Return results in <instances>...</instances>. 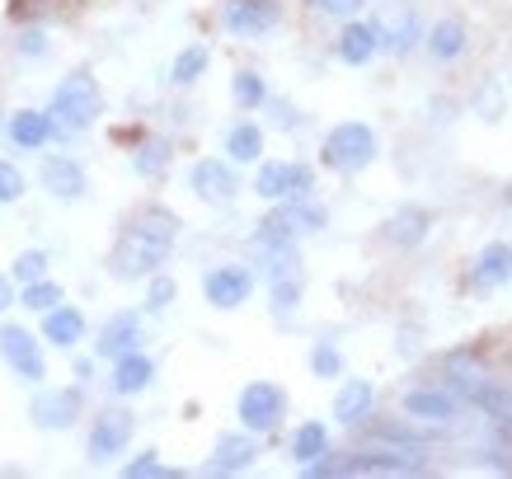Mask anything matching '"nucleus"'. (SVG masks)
Returning a JSON list of instances; mask_svg holds the SVG:
<instances>
[{
  "instance_id": "obj_4",
  "label": "nucleus",
  "mask_w": 512,
  "mask_h": 479,
  "mask_svg": "<svg viewBox=\"0 0 512 479\" xmlns=\"http://www.w3.org/2000/svg\"><path fill=\"white\" fill-rule=\"evenodd\" d=\"M245 263L268 282L301 278V240H292V235L273 231L268 221H259L245 240Z\"/></svg>"
},
{
  "instance_id": "obj_26",
  "label": "nucleus",
  "mask_w": 512,
  "mask_h": 479,
  "mask_svg": "<svg viewBox=\"0 0 512 479\" xmlns=\"http://www.w3.org/2000/svg\"><path fill=\"white\" fill-rule=\"evenodd\" d=\"M512 282V245L508 240H489L470 263V287L475 292H498Z\"/></svg>"
},
{
  "instance_id": "obj_32",
  "label": "nucleus",
  "mask_w": 512,
  "mask_h": 479,
  "mask_svg": "<svg viewBox=\"0 0 512 479\" xmlns=\"http://www.w3.org/2000/svg\"><path fill=\"white\" fill-rule=\"evenodd\" d=\"M268 80L254 71V66H240V71H231V99H235V109H245V113H254V109H264L268 104Z\"/></svg>"
},
{
  "instance_id": "obj_10",
  "label": "nucleus",
  "mask_w": 512,
  "mask_h": 479,
  "mask_svg": "<svg viewBox=\"0 0 512 479\" xmlns=\"http://www.w3.org/2000/svg\"><path fill=\"white\" fill-rule=\"evenodd\" d=\"M0 362L15 371L19 381H29V386H43L47 381L43 339H38L29 325H15V320H5V325H0Z\"/></svg>"
},
{
  "instance_id": "obj_39",
  "label": "nucleus",
  "mask_w": 512,
  "mask_h": 479,
  "mask_svg": "<svg viewBox=\"0 0 512 479\" xmlns=\"http://www.w3.org/2000/svg\"><path fill=\"white\" fill-rule=\"evenodd\" d=\"M24 193H29L24 170H19L15 160H5V155H0V207H15V202H24Z\"/></svg>"
},
{
  "instance_id": "obj_24",
  "label": "nucleus",
  "mask_w": 512,
  "mask_h": 479,
  "mask_svg": "<svg viewBox=\"0 0 512 479\" xmlns=\"http://www.w3.org/2000/svg\"><path fill=\"white\" fill-rule=\"evenodd\" d=\"M466 409H475L480 414V423H484V433H494V437H503V442H512V386L508 381H484L480 386V395L466 404Z\"/></svg>"
},
{
  "instance_id": "obj_19",
  "label": "nucleus",
  "mask_w": 512,
  "mask_h": 479,
  "mask_svg": "<svg viewBox=\"0 0 512 479\" xmlns=\"http://www.w3.org/2000/svg\"><path fill=\"white\" fill-rule=\"evenodd\" d=\"M151 381H156V357L132 348V353H123V357H113L109 362V381H104V390H109L113 400H137L141 390H151Z\"/></svg>"
},
{
  "instance_id": "obj_36",
  "label": "nucleus",
  "mask_w": 512,
  "mask_h": 479,
  "mask_svg": "<svg viewBox=\"0 0 512 479\" xmlns=\"http://www.w3.org/2000/svg\"><path fill=\"white\" fill-rule=\"evenodd\" d=\"M47 268H52V254H47V249H19L15 263H10L5 273H10V278H15L19 287H24V282L47 278Z\"/></svg>"
},
{
  "instance_id": "obj_38",
  "label": "nucleus",
  "mask_w": 512,
  "mask_h": 479,
  "mask_svg": "<svg viewBox=\"0 0 512 479\" xmlns=\"http://www.w3.org/2000/svg\"><path fill=\"white\" fill-rule=\"evenodd\" d=\"M174 301H179V282H174L165 268L151 273V278H146V301H141V306L151 310V315H160V310H170Z\"/></svg>"
},
{
  "instance_id": "obj_35",
  "label": "nucleus",
  "mask_w": 512,
  "mask_h": 479,
  "mask_svg": "<svg viewBox=\"0 0 512 479\" xmlns=\"http://www.w3.org/2000/svg\"><path fill=\"white\" fill-rule=\"evenodd\" d=\"M470 109H475V118H484V123H498V118L508 113V90H503V80H480V90L470 94Z\"/></svg>"
},
{
  "instance_id": "obj_8",
  "label": "nucleus",
  "mask_w": 512,
  "mask_h": 479,
  "mask_svg": "<svg viewBox=\"0 0 512 479\" xmlns=\"http://www.w3.org/2000/svg\"><path fill=\"white\" fill-rule=\"evenodd\" d=\"M254 287H259V273H254L245 259L212 263V268L202 273V301H207L212 310H240V306H249Z\"/></svg>"
},
{
  "instance_id": "obj_13",
  "label": "nucleus",
  "mask_w": 512,
  "mask_h": 479,
  "mask_svg": "<svg viewBox=\"0 0 512 479\" xmlns=\"http://www.w3.org/2000/svg\"><path fill=\"white\" fill-rule=\"evenodd\" d=\"M264 456V437L249 433V428H235V433H221L212 442V456L202 465V475H245L254 470Z\"/></svg>"
},
{
  "instance_id": "obj_22",
  "label": "nucleus",
  "mask_w": 512,
  "mask_h": 479,
  "mask_svg": "<svg viewBox=\"0 0 512 479\" xmlns=\"http://www.w3.org/2000/svg\"><path fill=\"white\" fill-rule=\"evenodd\" d=\"M334 57H339L343 66H372L376 57H381V38H376V24L372 19H343L339 33H334Z\"/></svg>"
},
{
  "instance_id": "obj_42",
  "label": "nucleus",
  "mask_w": 512,
  "mask_h": 479,
  "mask_svg": "<svg viewBox=\"0 0 512 479\" xmlns=\"http://www.w3.org/2000/svg\"><path fill=\"white\" fill-rule=\"evenodd\" d=\"M306 5H311L315 15L320 19H353V15H362V10H367V0H306Z\"/></svg>"
},
{
  "instance_id": "obj_17",
  "label": "nucleus",
  "mask_w": 512,
  "mask_h": 479,
  "mask_svg": "<svg viewBox=\"0 0 512 479\" xmlns=\"http://www.w3.org/2000/svg\"><path fill=\"white\" fill-rule=\"evenodd\" d=\"M38 184H43L47 198H57V202H80L90 193L85 165H80L76 155H38Z\"/></svg>"
},
{
  "instance_id": "obj_44",
  "label": "nucleus",
  "mask_w": 512,
  "mask_h": 479,
  "mask_svg": "<svg viewBox=\"0 0 512 479\" xmlns=\"http://www.w3.org/2000/svg\"><path fill=\"white\" fill-rule=\"evenodd\" d=\"M47 0H10V15L15 19H43Z\"/></svg>"
},
{
  "instance_id": "obj_33",
  "label": "nucleus",
  "mask_w": 512,
  "mask_h": 479,
  "mask_svg": "<svg viewBox=\"0 0 512 479\" xmlns=\"http://www.w3.org/2000/svg\"><path fill=\"white\" fill-rule=\"evenodd\" d=\"M47 52H52V33H47L43 19H24L15 33V57L19 62H43Z\"/></svg>"
},
{
  "instance_id": "obj_7",
  "label": "nucleus",
  "mask_w": 512,
  "mask_h": 479,
  "mask_svg": "<svg viewBox=\"0 0 512 479\" xmlns=\"http://www.w3.org/2000/svg\"><path fill=\"white\" fill-rule=\"evenodd\" d=\"M254 198H264L268 207L287 198H306L315 193V170L306 160H259L254 165Z\"/></svg>"
},
{
  "instance_id": "obj_31",
  "label": "nucleus",
  "mask_w": 512,
  "mask_h": 479,
  "mask_svg": "<svg viewBox=\"0 0 512 479\" xmlns=\"http://www.w3.org/2000/svg\"><path fill=\"white\" fill-rule=\"evenodd\" d=\"M207 66H212V47H207V43H188L184 52L170 62V85H174V90H193V85L207 76Z\"/></svg>"
},
{
  "instance_id": "obj_29",
  "label": "nucleus",
  "mask_w": 512,
  "mask_h": 479,
  "mask_svg": "<svg viewBox=\"0 0 512 479\" xmlns=\"http://www.w3.org/2000/svg\"><path fill=\"white\" fill-rule=\"evenodd\" d=\"M264 127L254 123V118H240V123L226 127V137H221V151L231 155V165H259L264 160Z\"/></svg>"
},
{
  "instance_id": "obj_46",
  "label": "nucleus",
  "mask_w": 512,
  "mask_h": 479,
  "mask_svg": "<svg viewBox=\"0 0 512 479\" xmlns=\"http://www.w3.org/2000/svg\"><path fill=\"white\" fill-rule=\"evenodd\" d=\"M71 371H76V381L85 386V381L94 376V362H90V357H76V367H71Z\"/></svg>"
},
{
  "instance_id": "obj_20",
  "label": "nucleus",
  "mask_w": 512,
  "mask_h": 479,
  "mask_svg": "<svg viewBox=\"0 0 512 479\" xmlns=\"http://www.w3.org/2000/svg\"><path fill=\"white\" fill-rule=\"evenodd\" d=\"M57 137H62V127L47 109H15L5 118V141L15 151H47Z\"/></svg>"
},
{
  "instance_id": "obj_18",
  "label": "nucleus",
  "mask_w": 512,
  "mask_h": 479,
  "mask_svg": "<svg viewBox=\"0 0 512 479\" xmlns=\"http://www.w3.org/2000/svg\"><path fill=\"white\" fill-rule=\"evenodd\" d=\"M141 343H146V320H141V310H113L109 320L99 325V334H94V357H99V362H113V357L141 348Z\"/></svg>"
},
{
  "instance_id": "obj_5",
  "label": "nucleus",
  "mask_w": 512,
  "mask_h": 479,
  "mask_svg": "<svg viewBox=\"0 0 512 479\" xmlns=\"http://www.w3.org/2000/svg\"><path fill=\"white\" fill-rule=\"evenodd\" d=\"M137 437V414L123 404H109L90 418V433H85V461L90 465H113L118 456H127Z\"/></svg>"
},
{
  "instance_id": "obj_21",
  "label": "nucleus",
  "mask_w": 512,
  "mask_h": 479,
  "mask_svg": "<svg viewBox=\"0 0 512 479\" xmlns=\"http://www.w3.org/2000/svg\"><path fill=\"white\" fill-rule=\"evenodd\" d=\"M372 414H376V386L372 381H362V376H339L329 418H334L339 428H362Z\"/></svg>"
},
{
  "instance_id": "obj_47",
  "label": "nucleus",
  "mask_w": 512,
  "mask_h": 479,
  "mask_svg": "<svg viewBox=\"0 0 512 479\" xmlns=\"http://www.w3.org/2000/svg\"><path fill=\"white\" fill-rule=\"evenodd\" d=\"M0 132H5V113H0Z\"/></svg>"
},
{
  "instance_id": "obj_25",
  "label": "nucleus",
  "mask_w": 512,
  "mask_h": 479,
  "mask_svg": "<svg viewBox=\"0 0 512 479\" xmlns=\"http://www.w3.org/2000/svg\"><path fill=\"white\" fill-rule=\"evenodd\" d=\"M38 320H43V334H38V339L52 343V348H62V353H76L80 339L90 334L85 310H80V306H66V301H62V306H52V310H43Z\"/></svg>"
},
{
  "instance_id": "obj_30",
  "label": "nucleus",
  "mask_w": 512,
  "mask_h": 479,
  "mask_svg": "<svg viewBox=\"0 0 512 479\" xmlns=\"http://www.w3.org/2000/svg\"><path fill=\"white\" fill-rule=\"evenodd\" d=\"M174 165V141L170 137H141L137 146H132V170H137V179H165Z\"/></svg>"
},
{
  "instance_id": "obj_2",
  "label": "nucleus",
  "mask_w": 512,
  "mask_h": 479,
  "mask_svg": "<svg viewBox=\"0 0 512 479\" xmlns=\"http://www.w3.org/2000/svg\"><path fill=\"white\" fill-rule=\"evenodd\" d=\"M47 113L57 118L62 132H90V127L104 118V85H99V76H94L90 66L66 71V76L57 80V90H52Z\"/></svg>"
},
{
  "instance_id": "obj_3",
  "label": "nucleus",
  "mask_w": 512,
  "mask_h": 479,
  "mask_svg": "<svg viewBox=\"0 0 512 479\" xmlns=\"http://www.w3.org/2000/svg\"><path fill=\"white\" fill-rule=\"evenodd\" d=\"M376 160H381V137H376L372 123H357V118H348V123H334L325 132V141H320V165L334 174H362L372 170Z\"/></svg>"
},
{
  "instance_id": "obj_34",
  "label": "nucleus",
  "mask_w": 512,
  "mask_h": 479,
  "mask_svg": "<svg viewBox=\"0 0 512 479\" xmlns=\"http://www.w3.org/2000/svg\"><path fill=\"white\" fill-rule=\"evenodd\" d=\"M62 301H66V287L52 278V273H47V278H38V282H24V287H19V306L33 310V315H43V310L62 306Z\"/></svg>"
},
{
  "instance_id": "obj_6",
  "label": "nucleus",
  "mask_w": 512,
  "mask_h": 479,
  "mask_svg": "<svg viewBox=\"0 0 512 479\" xmlns=\"http://www.w3.org/2000/svg\"><path fill=\"white\" fill-rule=\"evenodd\" d=\"M235 418H240V428H249V433L278 437L282 423H287V390L278 381H249L235 395Z\"/></svg>"
},
{
  "instance_id": "obj_28",
  "label": "nucleus",
  "mask_w": 512,
  "mask_h": 479,
  "mask_svg": "<svg viewBox=\"0 0 512 479\" xmlns=\"http://www.w3.org/2000/svg\"><path fill=\"white\" fill-rule=\"evenodd\" d=\"M329 447H334V437H329V423H320V418H306V423H296L292 433H287V456H292L296 470L320 461Z\"/></svg>"
},
{
  "instance_id": "obj_16",
  "label": "nucleus",
  "mask_w": 512,
  "mask_h": 479,
  "mask_svg": "<svg viewBox=\"0 0 512 479\" xmlns=\"http://www.w3.org/2000/svg\"><path fill=\"white\" fill-rule=\"evenodd\" d=\"M188 188H193V198L207 202V207H231V202L240 198V174H235L231 160L207 155V160H198V165L188 170Z\"/></svg>"
},
{
  "instance_id": "obj_43",
  "label": "nucleus",
  "mask_w": 512,
  "mask_h": 479,
  "mask_svg": "<svg viewBox=\"0 0 512 479\" xmlns=\"http://www.w3.org/2000/svg\"><path fill=\"white\" fill-rule=\"evenodd\" d=\"M264 109L278 113V118H273V127H278V132H296V127H301V123H296V109H292V104H282V99H273V94H268Z\"/></svg>"
},
{
  "instance_id": "obj_15",
  "label": "nucleus",
  "mask_w": 512,
  "mask_h": 479,
  "mask_svg": "<svg viewBox=\"0 0 512 479\" xmlns=\"http://www.w3.org/2000/svg\"><path fill=\"white\" fill-rule=\"evenodd\" d=\"M268 226L282 235H292V240H311V235H320L329 226V207L315 193H306V198H287V202H273V212H268Z\"/></svg>"
},
{
  "instance_id": "obj_45",
  "label": "nucleus",
  "mask_w": 512,
  "mask_h": 479,
  "mask_svg": "<svg viewBox=\"0 0 512 479\" xmlns=\"http://www.w3.org/2000/svg\"><path fill=\"white\" fill-rule=\"evenodd\" d=\"M10 306H19V292H15V278L10 273H0V315Z\"/></svg>"
},
{
  "instance_id": "obj_14",
  "label": "nucleus",
  "mask_w": 512,
  "mask_h": 479,
  "mask_svg": "<svg viewBox=\"0 0 512 479\" xmlns=\"http://www.w3.org/2000/svg\"><path fill=\"white\" fill-rule=\"evenodd\" d=\"M400 414L423 423V428H451V423L461 418V400H456L442 381H437V386H414L400 395Z\"/></svg>"
},
{
  "instance_id": "obj_23",
  "label": "nucleus",
  "mask_w": 512,
  "mask_h": 479,
  "mask_svg": "<svg viewBox=\"0 0 512 479\" xmlns=\"http://www.w3.org/2000/svg\"><path fill=\"white\" fill-rule=\"evenodd\" d=\"M428 235H433V212L419 207V202L395 207V212L386 217V226H381V240H386L390 249H419Z\"/></svg>"
},
{
  "instance_id": "obj_9",
  "label": "nucleus",
  "mask_w": 512,
  "mask_h": 479,
  "mask_svg": "<svg viewBox=\"0 0 512 479\" xmlns=\"http://www.w3.org/2000/svg\"><path fill=\"white\" fill-rule=\"evenodd\" d=\"M372 24H376V38H381V52L395 57V62L423 43V15L409 0H381V15Z\"/></svg>"
},
{
  "instance_id": "obj_11",
  "label": "nucleus",
  "mask_w": 512,
  "mask_h": 479,
  "mask_svg": "<svg viewBox=\"0 0 512 479\" xmlns=\"http://www.w3.org/2000/svg\"><path fill=\"white\" fill-rule=\"evenodd\" d=\"M80 409H85V386H80V381L76 386H43V390H33V400H29L33 428H43V433L76 428Z\"/></svg>"
},
{
  "instance_id": "obj_37",
  "label": "nucleus",
  "mask_w": 512,
  "mask_h": 479,
  "mask_svg": "<svg viewBox=\"0 0 512 479\" xmlns=\"http://www.w3.org/2000/svg\"><path fill=\"white\" fill-rule=\"evenodd\" d=\"M268 306H273V315H278L282 325L296 315V306H301V278H282V282H268Z\"/></svg>"
},
{
  "instance_id": "obj_12",
  "label": "nucleus",
  "mask_w": 512,
  "mask_h": 479,
  "mask_svg": "<svg viewBox=\"0 0 512 479\" xmlns=\"http://www.w3.org/2000/svg\"><path fill=\"white\" fill-rule=\"evenodd\" d=\"M217 24L231 38H268L282 29V0H221Z\"/></svg>"
},
{
  "instance_id": "obj_41",
  "label": "nucleus",
  "mask_w": 512,
  "mask_h": 479,
  "mask_svg": "<svg viewBox=\"0 0 512 479\" xmlns=\"http://www.w3.org/2000/svg\"><path fill=\"white\" fill-rule=\"evenodd\" d=\"M156 475H165V461H160V451H156V447L137 451V456H132V461L123 465V479H156Z\"/></svg>"
},
{
  "instance_id": "obj_40",
  "label": "nucleus",
  "mask_w": 512,
  "mask_h": 479,
  "mask_svg": "<svg viewBox=\"0 0 512 479\" xmlns=\"http://www.w3.org/2000/svg\"><path fill=\"white\" fill-rule=\"evenodd\" d=\"M311 371L320 376V381H339L343 376V353H339V343H329V339H320L311 348Z\"/></svg>"
},
{
  "instance_id": "obj_27",
  "label": "nucleus",
  "mask_w": 512,
  "mask_h": 479,
  "mask_svg": "<svg viewBox=\"0 0 512 479\" xmlns=\"http://www.w3.org/2000/svg\"><path fill=\"white\" fill-rule=\"evenodd\" d=\"M423 47H428V57H433V62H442V66L461 62V57L470 52L466 19L447 15V19H437V24H428V29H423Z\"/></svg>"
},
{
  "instance_id": "obj_1",
  "label": "nucleus",
  "mask_w": 512,
  "mask_h": 479,
  "mask_svg": "<svg viewBox=\"0 0 512 479\" xmlns=\"http://www.w3.org/2000/svg\"><path fill=\"white\" fill-rule=\"evenodd\" d=\"M174 245H179V217L165 202H146L118 226V240L109 249V278L146 282L174 259Z\"/></svg>"
}]
</instances>
